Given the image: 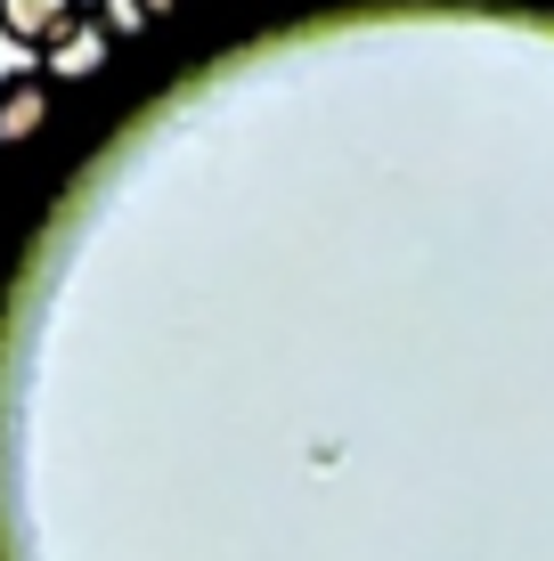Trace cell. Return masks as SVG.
I'll list each match as a JSON object with an SVG mask.
<instances>
[{
    "mask_svg": "<svg viewBox=\"0 0 554 561\" xmlns=\"http://www.w3.org/2000/svg\"><path fill=\"white\" fill-rule=\"evenodd\" d=\"M49 114H57V82L42 66H9V73H0V154L33 147L49 130Z\"/></svg>",
    "mask_w": 554,
    "mask_h": 561,
    "instance_id": "cell-1",
    "label": "cell"
},
{
    "mask_svg": "<svg viewBox=\"0 0 554 561\" xmlns=\"http://www.w3.org/2000/svg\"><path fill=\"white\" fill-rule=\"evenodd\" d=\"M82 16V0H0V42L9 49H25L33 66L49 57V42Z\"/></svg>",
    "mask_w": 554,
    "mask_h": 561,
    "instance_id": "cell-2",
    "label": "cell"
},
{
    "mask_svg": "<svg viewBox=\"0 0 554 561\" xmlns=\"http://www.w3.org/2000/svg\"><path fill=\"white\" fill-rule=\"evenodd\" d=\"M106 57H114V33H106L99 16L82 9V16H74V25L49 42L42 73H49V82H90V73H106Z\"/></svg>",
    "mask_w": 554,
    "mask_h": 561,
    "instance_id": "cell-3",
    "label": "cell"
},
{
    "mask_svg": "<svg viewBox=\"0 0 554 561\" xmlns=\"http://www.w3.org/2000/svg\"><path fill=\"white\" fill-rule=\"evenodd\" d=\"M147 9H156V0H90V16H99L114 42H123V33H139V16H147Z\"/></svg>",
    "mask_w": 554,
    "mask_h": 561,
    "instance_id": "cell-4",
    "label": "cell"
}]
</instances>
